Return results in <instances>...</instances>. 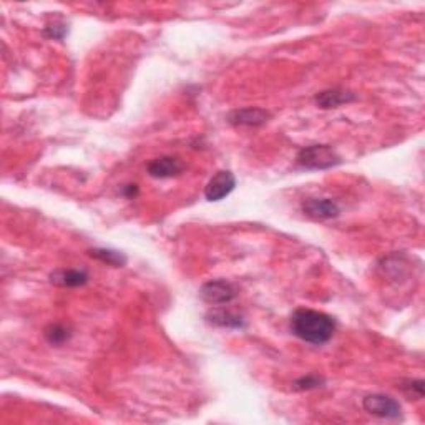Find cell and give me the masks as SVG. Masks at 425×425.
I'll list each match as a JSON object with an SVG mask.
<instances>
[{
  "mask_svg": "<svg viewBox=\"0 0 425 425\" xmlns=\"http://www.w3.org/2000/svg\"><path fill=\"white\" fill-rule=\"evenodd\" d=\"M291 330L301 341L323 346L336 333V321L333 316L314 309H297L291 316Z\"/></svg>",
  "mask_w": 425,
  "mask_h": 425,
  "instance_id": "6da1fadb",
  "label": "cell"
},
{
  "mask_svg": "<svg viewBox=\"0 0 425 425\" xmlns=\"http://www.w3.org/2000/svg\"><path fill=\"white\" fill-rule=\"evenodd\" d=\"M297 164L304 169H329L342 163L337 151L329 145H311L297 153Z\"/></svg>",
  "mask_w": 425,
  "mask_h": 425,
  "instance_id": "7a4b0ae2",
  "label": "cell"
},
{
  "mask_svg": "<svg viewBox=\"0 0 425 425\" xmlns=\"http://www.w3.org/2000/svg\"><path fill=\"white\" fill-rule=\"evenodd\" d=\"M362 407L367 414L385 420H399L402 417V407L394 397L385 394H371L362 400Z\"/></svg>",
  "mask_w": 425,
  "mask_h": 425,
  "instance_id": "3957f363",
  "label": "cell"
},
{
  "mask_svg": "<svg viewBox=\"0 0 425 425\" xmlns=\"http://www.w3.org/2000/svg\"><path fill=\"white\" fill-rule=\"evenodd\" d=\"M200 297L211 306H225L229 304L236 297L234 286L228 281L216 280L205 282L200 289Z\"/></svg>",
  "mask_w": 425,
  "mask_h": 425,
  "instance_id": "277c9868",
  "label": "cell"
},
{
  "mask_svg": "<svg viewBox=\"0 0 425 425\" xmlns=\"http://www.w3.org/2000/svg\"><path fill=\"white\" fill-rule=\"evenodd\" d=\"M236 188L234 174L228 169H221L215 173L205 188V198L208 201H221L226 196L231 195Z\"/></svg>",
  "mask_w": 425,
  "mask_h": 425,
  "instance_id": "5b68a950",
  "label": "cell"
},
{
  "mask_svg": "<svg viewBox=\"0 0 425 425\" xmlns=\"http://www.w3.org/2000/svg\"><path fill=\"white\" fill-rule=\"evenodd\" d=\"M302 211L309 218L324 221L337 218L339 212H341V208L330 198H309V200L302 203Z\"/></svg>",
  "mask_w": 425,
  "mask_h": 425,
  "instance_id": "8992f818",
  "label": "cell"
},
{
  "mask_svg": "<svg viewBox=\"0 0 425 425\" xmlns=\"http://www.w3.org/2000/svg\"><path fill=\"white\" fill-rule=\"evenodd\" d=\"M271 113L258 107H246L233 110L228 115V121L234 126H261L268 124Z\"/></svg>",
  "mask_w": 425,
  "mask_h": 425,
  "instance_id": "52a82bcc",
  "label": "cell"
},
{
  "mask_svg": "<svg viewBox=\"0 0 425 425\" xmlns=\"http://www.w3.org/2000/svg\"><path fill=\"white\" fill-rule=\"evenodd\" d=\"M185 169V164L176 157H162L148 163V173L153 178H173Z\"/></svg>",
  "mask_w": 425,
  "mask_h": 425,
  "instance_id": "ba28073f",
  "label": "cell"
},
{
  "mask_svg": "<svg viewBox=\"0 0 425 425\" xmlns=\"http://www.w3.org/2000/svg\"><path fill=\"white\" fill-rule=\"evenodd\" d=\"M356 100V95L349 90L344 88H330V90H324L316 95V103H318L319 108H324V110H329V108H339L341 105H347Z\"/></svg>",
  "mask_w": 425,
  "mask_h": 425,
  "instance_id": "9c48e42d",
  "label": "cell"
},
{
  "mask_svg": "<svg viewBox=\"0 0 425 425\" xmlns=\"http://www.w3.org/2000/svg\"><path fill=\"white\" fill-rule=\"evenodd\" d=\"M88 280V273L83 269H56L50 275V282L59 287H80Z\"/></svg>",
  "mask_w": 425,
  "mask_h": 425,
  "instance_id": "30bf717a",
  "label": "cell"
},
{
  "mask_svg": "<svg viewBox=\"0 0 425 425\" xmlns=\"http://www.w3.org/2000/svg\"><path fill=\"white\" fill-rule=\"evenodd\" d=\"M206 321L212 325H220V328H228V329H243L244 328V319L243 316L234 313L231 309L218 308L212 309L206 314Z\"/></svg>",
  "mask_w": 425,
  "mask_h": 425,
  "instance_id": "8fae6325",
  "label": "cell"
},
{
  "mask_svg": "<svg viewBox=\"0 0 425 425\" xmlns=\"http://www.w3.org/2000/svg\"><path fill=\"white\" fill-rule=\"evenodd\" d=\"M88 254L92 258L98 259V261L105 263V264H108V266H113V268H124L126 264V261H128L124 253L115 251V249L93 248V249H90Z\"/></svg>",
  "mask_w": 425,
  "mask_h": 425,
  "instance_id": "7c38bea8",
  "label": "cell"
},
{
  "mask_svg": "<svg viewBox=\"0 0 425 425\" xmlns=\"http://www.w3.org/2000/svg\"><path fill=\"white\" fill-rule=\"evenodd\" d=\"M45 339L52 346H62L72 336L70 329L64 324H50L49 328H45Z\"/></svg>",
  "mask_w": 425,
  "mask_h": 425,
  "instance_id": "4fadbf2b",
  "label": "cell"
},
{
  "mask_svg": "<svg viewBox=\"0 0 425 425\" xmlns=\"http://www.w3.org/2000/svg\"><path fill=\"white\" fill-rule=\"evenodd\" d=\"M424 384L425 382L422 379H415V381H405L400 382V389H402L409 397L412 399H422L424 397Z\"/></svg>",
  "mask_w": 425,
  "mask_h": 425,
  "instance_id": "5bb4252c",
  "label": "cell"
},
{
  "mask_svg": "<svg viewBox=\"0 0 425 425\" xmlns=\"http://www.w3.org/2000/svg\"><path fill=\"white\" fill-rule=\"evenodd\" d=\"M324 384V379L319 376H306L301 377L299 381L294 382V389L296 390H311L316 389V387H321Z\"/></svg>",
  "mask_w": 425,
  "mask_h": 425,
  "instance_id": "9a60e30c",
  "label": "cell"
},
{
  "mask_svg": "<svg viewBox=\"0 0 425 425\" xmlns=\"http://www.w3.org/2000/svg\"><path fill=\"white\" fill-rule=\"evenodd\" d=\"M44 34L49 37V39L62 40L65 34H67V27H65L64 23H54V25H49L45 28Z\"/></svg>",
  "mask_w": 425,
  "mask_h": 425,
  "instance_id": "2e32d148",
  "label": "cell"
},
{
  "mask_svg": "<svg viewBox=\"0 0 425 425\" xmlns=\"http://www.w3.org/2000/svg\"><path fill=\"white\" fill-rule=\"evenodd\" d=\"M136 193H138V188H136V185L126 186V196H128V198H133Z\"/></svg>",
  "mask_w": 425,
  "mask_h": 425,
  "instance_id": "e0dca14e",
  "label": "cell"
}]
</instances>
